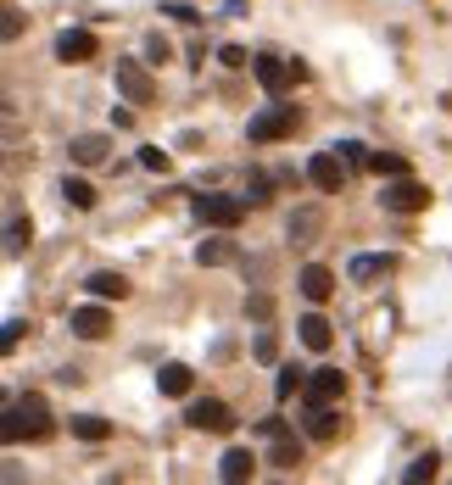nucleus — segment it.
<instances>
[{
	"instance_id": "nucleus-1",
	"label": "nucleus",
	"mask_w": 452,
	"mask_h": 485,
	"mask_svg": "<svg viewBox=\"0 0 452 485\" xmlns=\"http://www.w3.org/2000/svg\"><path fill=\"white\" fill-rule=\"evenodd\" d=\"M0 435L17 441V435H51V408H45V396L28 391V396H17V402H6V424H0Z\"/></svg>"
},
{
	"instance_id": "nucleus-2",
	"label": "nucleus",
	"mask_w": 452,
	"mask_h": 485,
	"mask_svg": "<svg viewBox=\"0 0 452 485\" xmlns=\"http://www.w3.org/2000/svg\"><path fill=\"white\" fill-rule=\"evenodd\" d=\"M112 84H117V95L129 101V107H151V101H157V78L146 73V61H123V56H117Z\"/></svg>"
},
{
	"instance_id": "nucleus-3",
	"label": "nucleus",
	"mask_w": 452,
	"mask_h": 485,
	"mask_svg": "<svg viewBox=\"0 0 452 485\" xmlns=\"http://www.w3.org/2000/svg\"><path fill=\"white\" fill-rule=\"evenodd\" d=\"M190 213H196V223H207V229H235L246 218V196H196Z\"/></svg>"
},
{
	"instance_id": "nucleus-4",
	"label": "nucleus",
	"mask_w": 452,
	"mask_h": 485,
	"mask_svg": "<svg viewBox=\"0 0 452 485\" xmlns=\"http://www.w3.org/2000/svg\"><path fill=\"white\" fill-rule=\"evenodd\" d=\"M285 134H296V107H262L252 123H246V140L252 145H274Z\"/></svg>"
},
{
	"instance_id": "nucleus-5",
	"label": "nucleus",
	"mask_w": 452,
	"mask_h": 485,
	"mask_svg": "<svg viewBox=\"0 0 452 485\" xmlns=\"http://www.w3.org/2000/svg\"><path fill=\"white\" fill-rule=\"evenodd\" d=\"M380 201H385V213H424L430 206V190L419 184V179H408V174H397L391 184L380 190Z\"/></svg>"
},
{
	"instance_id": "nucleus-6",
	"label": "nucleus",
	"mask_w": 452,
	"mask_h": 485,
	"mask_svg": "<svg viewBox=\"0 0 452 485\" xmlns=\"http://www.w3.org/2000/svg\"><path fill=\"white\" fill-rule=\"evenodd\" d=\"M341 391H346V374L341 368H313V374H307V385H302V402L307 408H330V402H341Z\"/></svg>"
},
{
	"instance_id": "nucleus-7",
	"label": "nucleus",
	"mask_w": 452,
	"mask_h": 485,
	"mask_svg": "<svg viewBox=\"0 0 452 485\" xmlns=\"http://www.w3.org/2000/svg\"><path fill=\"white\" fill-rule=\"evenodd\" d=\"M346 167H352V162L330 145V151H319L313 162H307V184H313V190H341L346 184Z\"/></svg>"
},
{
	"instance_id": "nucleus-8",
	"label": "nucleus",
	"mask_w": 452,
	"mask_h": 485,
	"mask_svg": "<svg viewBox=\"0 0 452 485\" xmlns=\"http://www.w3.org/2000/svg\"><path fill=\"white\" fill-rule=\"evenodd\" d=\"M68 329L78 335V341H101V335L112 329V312H107V302H85V307H73V319H68Z\"/></svg>"
},
{
	"instance_id": "nucleus-9",
	"label": "nucleus",
	"mask_w": 452,
	"mask_h": 485,
	"mask_svg": "<svg viewBox=\"0 0 452 485\" xmlns=\"http://www.w3.org/2000/svg\"><path fill=\"white\" fill-rule=\"evenodd\" d=\"M252 73H257V84H262L269 95H279L285 84L296 78V61H279V56H252Z\"/></svg>"
},
{
	"instance_id": "nucleus-10",
	"label": "nucleus",
	"mask_w": 452,
	"mask_h": 485,
	"mask_svg": "<svg viewBox=\"0 0 452 485\" xmlns=\"http://www.w3.org/2000/svg\"><path fill=\"white\" fill-rule=\"evenodd\" d=\"M184 418H190L196 430H213V435H230V430H235V413L223 408V402H196Z\"/></svg>"
},
{
	"instance_id": "nucleus-11",
	"label": "nucleus",
	"mask_w": 452,
	"mask_h": 485,
	"mask_svg": "<svg viewBox=\"0 0 452 485\" xmlns=\"http://www.w3.org/2000/svg\"><path fill=\"white\" fill-rule=\"evenodd\" d=\"M296 285H302V296H307V302H330V296H335V273L324 268V263H307Z\"/></svg>"
},
{
	"instance_id": "nucleus-12",
	"label": "nucleus",
	"mask_w": 452,
	"mask_h": 485,
	"mask_svg": "<svg viewBox=\"0 0 452 485\" xmlns=\"http://www.w3.org/2000/svg\"><path fill=\"white\" fill-rule=\"evenodd\" d=\"M95 56V34L90 28H68L56 39V61H90Z\"/></svg>"
},
{
	"instance_id": "nucleus-13",
	"label": "nucleus",
	"mask_w": 452,
	"mask_h": 485,
	"mask_svg": "<svg viewBox=\"0 0 452 485\" xmlns=\"http://www.w3.org/2000/svg\"><path fill=\"white\" fill-rule=\"evenodd\" d=\"M85 290H90V296H101V302H123V296H129V279L112 273V268H95L90 279H85Z\"/></svg>"
},
{
	"instance_id": "nucleus-14",
	"label": "nucleus",
	"mask_w": 452,
	"mask_h": 485,
	"mask_svg": "<svg viewBox=\"0 0 452 485\" xmlns=\"http://www.w3.org/2000/svg\"><path fill=\"white\" fill-rule=\"evenodd\" d=\"M107 151H112L107 134H78V140L68 145V157H73L78 167H101V162H107Z\"/></svg>"
},
{
	"instance_id": "nucleus-15",
	"label": "nucleus",
	"mask_w": 452,
	"mask_h": 485,
	"mask_svg": "<svg viewBox=\"0 0 452 485\" xmlns=\"http://www.w3.org/2000/svg\"><path fill=\"white\" fill-rule=\"evenodd\" d=\"M296 329H302V346H307V352H330V341H335V329H330V319H324V312H307Z\"/></svg>"
},
{
	"instance_id": "nucleus-16",
	"label": "nucleus",
	"mask_w": 452,
	"mask_h": 485,
	"mask_svg": "<svg viewBox=\"0 0 452 485\" xmlns=\"http://www.w3.org/2000/svg\"><path fill=\"white\" fill-rule=\"evenodd\" d=\"M252 469H257V457H252V452H246V447H230V452H223V457H218V474H223V480H230V485H240V480H252Z\"/></svg>"
},
{
	"instance_id": "nucleus-17",
	"label": "nucleus",
	"mask_w": 452,
	"mask_h": 485,
	"mask_svg": "<svg viewBox=\"0 0 452 485\" xmlns=\"http://www.w3.org/2000/svg\"><path fill=\"white\" fill-rule=\"evenodd\" d=\"M157 385H162V396H184V391L196 385V374L184 368V363H162L157 368Z\"/></svg>"
},
{
	"instance_id": "nucleus-18",
	"label": "nucleus",
	"mask_w": 452,
	"mask_h": 485,
	"mask_svg": "<svg viewBox=\"0 0 452 485\" xmlns=\"http://www.w3.org/2000/svg\"><path fill=\"white\" fill-rule=\"evenodd\" d=\"M307 435H313V441H335V435H341L335 402H330V408H307Z\"/></svg>"
},
{
	"instance_id": "nucleus-19",
	"label": "nucleus",
	"mask_w": 452,
	"mask_h": 485,
	"mask_svg": "<svg viewBox=\"0 0 452 485\" xmlns=\"http://www.w3.org/2000/svg\"><path fill=\"white\" fill-rule=\"evenodd\" d=\"M61 201L78 206V213H90V206H95V184L78 179V174H68V179H61Z\"/></svg>"
},
{
	"instance_id": "nucleus-20",
	"label": "nucleus",
	"mask_w": 452,
	"mask_h": 485,
	"mask_svg": "<svg viewBox=\"0 0 452 485\" xmlns=\"http://www.w3.org/2000/svg\"><path fill=\"white\" fill-rule=\"evenodd\" d=\"M269 463H274V469H296V463H302V441H296L291 430H285V435H274Z\"/></svg>"
},
{
	"instance_id": "nucleus-21",
	"label": "nucleus",
	"mask_w": 452,
	"mask_h": 485,
	"mask_svg": "<svg viewBox=\"0 0 452 485\" xmlns=\"http://www.w3.org/2000/svg\"><path fill=\"white\" fill-rule=\"evenodd\" d=\"M385 268H391V257H352V263H346V279H352V285H368V279H380Z\"/></svg>"
},
{
	"instance_id": "nucleus-22",
	"label": "nucleus",
	"mask_w": 452,
	"mask_h": 485,
	"mask_svg": "<svg viewBox=\"0 0 452 485\" xmlns=\"http://www.w3.org/2000/svg\"><path fill=\"white\" fill-rule=\"evenodd\" d=\"M73 435H78V441H107V435H112V418H101V413H78V418H73Z\"/></svg>"
},
{
	"instance_id": "nucleus-23",
	"label": "nucleus",
	"mask_w": 452,
	"mask_h": 485,
	"mask_svg": "<svg viewBox=\"0 0 452 485\" xmlns=\"http://www.w3.org/2000/svg\"><path fill=\"white\" fill-rule=\"evenodd\" d=\"M230 257H235L230 240H201V246H196V263H201V268H218V263H230Z\"/></svg>"
},
{
	"instance_id": "nucleus-24",
	"label": "nucleus",
	"mask_w": 452,
	"mask_h": 485,
	"mask_svg": "<svg viewBox=\"0 0 452 485\" xmlns=\"http://www.w3.org/2000/svg\"><path fill=\"white\" fill-rule=\"evenodd\" d=\"M436 469H441V457H436V452H424V457H414V463L402 469V480H408V485H419V480H436Z\"/></svg>"
},
{
	"instance_id": "nucleus-25",
	"label": "nucleus",
	"mask_w": 452,
	"mask_h": 485,
	"mask_svg": "<svg viewBox=\"0 0 452 485\" xmlns=\"http://www.w3.org/2000/svg\"><path fill=\"white\" fill-rule=\"evenodd\" d=\"M368 167H375L380 179H397V174H408V162H402L397 151H368Z\"/></svg>"
},
{
	"instance_id": "nucleus-26",
	"label": "nucleus",
	"mask_w": 452,
	"mask_h": 485,
	"mask_svg": "<svg viewBox=\"0 0 452 485\" xmlns=\"http://www.w3.org/2000/svg\"><path fill=\"white\" fill-rule=\"evenodd\" d=\"M302 385H307V374H302V368H279V379H274V396L285 402V396H296Z\"/></svg>"
},
{
	"instance_id": "nucleus-27",
	"label": "nucleus",
	"mask_w": 452,
	"mask_h": 485,
	"mask_svg": "<svg viewBox=\"0 0 452 485\" xmlns=\"http://www.w3.org/2000/svg\"><path fill=\"white\" fill-rule=\"evenodd\" d=\"M319 223H324V218L313 213V206H307V213H296V218H291V240H307V235H319Z\"/></svg>"
},
{
	"instance_id": "nucleus-28",
	"label": "nucleus",
	"mask_w": 452,
	"mask_h": 485,
	"mask_svg": "<svg viewBox=\"0 0 452 485\" xmlns=\"http://www.w3.org/2000/svg\"><path fill=\"white\" fill-rule=\"evenodd\" d=\"M28 246V218H12L6 223V251H23Z\"/></svg>"
},
{
	"instance_id": "nucleus-29",
	"label": "nucleus",
	"mask_w": 452,
	"mask_h": 485,
	"mask_svg": "<svg viewBox=\"0 0 452 485\" xmlns=\"http://www.w3.org/2000/svg\"><path fill=\"white\" fill-rule=\"evenodd\" d=\"M262 201H269V179L252 174V184H246V206H262Z\"/></svg>"
},
{
	"instance_id": "nucleus-30",
	"label": "nucleus",
	"mask_w": 452,
	"mask_h": 485,
	"mask_svg": "<svg viewBox=\"0 0 452 485\" xmlns=\"http://www.w3.org/2000/svg\"><path fill=\"white\" fill-rule=\"evenodd\" d=\"M140 167H151V174H168V151H157V145H146V151H140Z\"/></svg>"
},
{
	"instance_id": "nucleus-31",
	"label": "nucleus",
	"mask_w": 452,
	"mask_h": 485,
	"mask_svg": "<svg viewBox=\"0 0 452 485\" xmlns=\"http://www.w3.org/2000/svg\"><path fill=\"white\" fill-rule=\"evenodd\" d=\"M218 61H223V68H252V56H246L240 45H223V51H218Z\"/></svg>"
},
{
	"instance_id": "nucleus-32",
	"label": "nucleus",
	"mask_w": 452,
	"mask_h": 485,
	"mask_svg": "<svg viewBox=\"0 0 452 485\" xmlns=\"http://www.w3.org/2000/svg\"><path fill=\"white\" fill-rule=\"evenodd\" d=\"M168 56H174V51H168V39L151 34V39H146V61H168Z\"/></svg>"
},
{
	"instance_id": "nucleus-33",
	"label": "nucleus",
	"mask_w": 452,
	"mask_h": 485,
	"mask_svg": "<svg viewBox=\"0 0 452 485\" xmlns=\"http://www.w3.org/2000/svg\"><path fill=\"white\" fill-rule=\"evenodd\" d=\"M17 341H23V319H6V329H0V346H6V352H12Z\"/></svg>"
},
{
	"instance_id": "nucleus-34",
	"label": "nucleus",
	"mask_w": 452,
	"mask_h": 485,
	"mask_svg": "<svg viewBox=\"0 0 452 485\" xmlns=\"http://www.w3.org/2000/svg\"><path fill=\"white\" fill-rule=\"evenodd\" d=\"M162 17H179L184 28H196V23H201V17H196V6H162Z\"/></svg>"
},
{
	"instance_id": "nucleus-35",
	"label": "nucleus",
	"mask_w": 452,
	"mask_h": 485,
	"mask_svg": "<svg viewBox=\"0 0 452 485\" xmlns=\"http://www.w3.org/2000/svg\"><path fill=\"white\" fill-rule=\"evenodd\" d=\"M335 151H341L346 162H352V167H358V162H368V151H363V145H358V140H341V145H335Z\"/></svg>"
},
{
	"instance_id": "nucleus-36",
	"label": "nucleus",
	"mask_w": 452,
	"mask_h": 485,
	"mask_svg": "<svg viewBox=\"0 0 452 485\" xmlns=\"http://www.w3.org/2000/svg\"><path fill=\"white\" fill-rule=\"evenodd\" d=\"M0 34H6V39L23 34V12H12V6H6V23H0Z\"/></svg>"
},
{
	"instance_id": "nucleus-37",
	"label": "nucleus",
	"mask_w": 452,
	"mask_h": 485,
	"mask_svg": "<svg viewBox=\"0 0 452 485\" xmlns=\"http://www.w3.org/2000/svg\"><path fill=\"white\" fill-rule=\"evenodd\" d=\"M246 312H252V319H269L274 302H269V296H252V302H246Z\"/></svg>"
},
{
	"instance_id": "nucleus-38",
	"label": "nucleus",
	"mask_w": 452,
	"mask_h": 485,
	"mask_svg": "<svg viewBox=\"0 0 452 485\" xmlns=\"http://www.w3.org/2000/svg\"><path fill=\"white\" fill-rule=\"evenodd\" d=\"M257 357H262V363H274V335H269V329L257 335Z\"/></svg>"
}]
</instances>
